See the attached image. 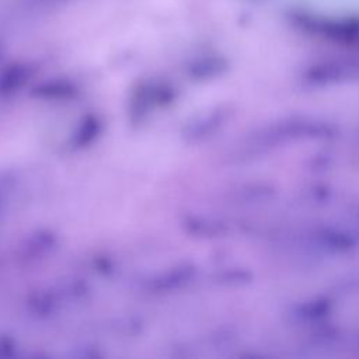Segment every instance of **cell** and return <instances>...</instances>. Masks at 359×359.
Segmentation results:
<instances>
[{
  "mask_svg": "<svg viewBox=\"0 0 359 359\" xmlns=\"http://www.w3.org/2000/svg\"><path fill=\"white\" fill-rule=\"evenodd\" d=\"M101 130V122L98 121L97 116H88L83 121L80 129L77 130V135L74 136V144L77 147H83L94 140V137L100 133Z\"/></svg>",
  "mask_w": 359,
  "mask_h": 359,
  "instance_id": "obj_1",
  "label": "cell"
},
{
  "mask_svg": "<svg viewBox=\"0 0 359 359\" xmlns=\"http://www.w3.org/2000/svg\"><path fill=\"white\" fill-rule=\"evenodd\" d=\"M182 278V271L180 269H172L163 275L158 279H154L150 282V289L161 292V290H171L175 289L177 283H180V279Z\"/></svg>",
  "mask_w": 359,
  "mask_h": 359,
  "instance_id": "obj_2",
  "label": "cell"
}]
</instances>
